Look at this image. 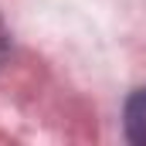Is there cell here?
Listing matches in <instances>:
<instances>
[{"instance_id":"obj_1","label":"cell","mask_w":146,"mask_h":146,"mask_svg":"<svg viewBox=\"0 0 146 146\" xmlns=\"http://www.w3.org/2000/svg\"><path fill=\"white\" fill-rule=\"evenodd\" d=\"M126 136H129V143L146 146V88L126 99Z\"/></svg>"},{"instance_id":"obj_2","label":"cell","mask_w":146,"mask_h":146,"mask_svg":"<svg viewBox=\"0 0 146 146\" xmlns=\"http://www.w3.org/2000/svg\"><path fill=\"white\" fill-rule=\"evenodd\" d=\"M7 51H10V37H7V27H3V21H0V65H3Z\"/></svg>"}]
</instances>
